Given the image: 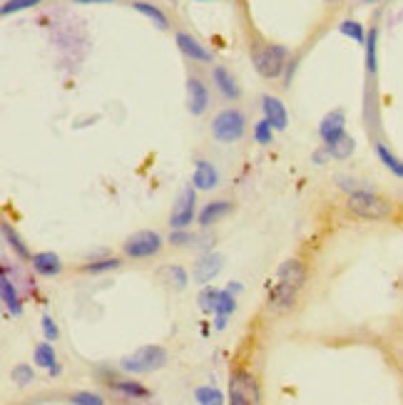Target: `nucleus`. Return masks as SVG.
Instances as JSON below:
<instances>
[{
  "label": "nucleus",
  "instance_id": "a19ab883",
  "mask_svg": "<svg viewBox=\"0 0 403 405\" xmlns=\"http://www.w3.org/2000/svg\"><path fill=\"white\" fill-rule=\"evenodd\" d=\"M363 3H376V0H363Z\"/></svg>",
  "mask_w": 403,
  "mask_h": 405
},
{
  "label": "nucleus",
  "instance_id": "37998d69",
  "mask_svg": "<svg viewBox=\"0 0 403 405\" xmlns=\"http://www.w3.org/2000/svg\"><path fill=\"white\" fill-rule=\"evenodd\" d=\"M197 3H207V0H197Z\"/></svg>",
  "mask_w": 403,
  "mask_h": 405
},
{
  "label": "nucleus",
  "instance_id": "0eeeda50",
  "mask_svg": "<svg viewBox=\"0 0 403 405\" xmlns=\"http://www.w3.org/2000/svg\"><path fill=\"white\" fill-rule=\"evenodd\" d=\"M197 217H199L197 214V189H194L192 184H187V187L179 192L177 202H174V207H172V214H169V227L187 229Z\"/></svg>",
  "mask_w": 403,
  "mask_h": 405
},
{
  "label": "nucleus",
  "instance_id": "ea45409f",
  "mask_svg": "<svg viewBox=\"0 0 403 405\" xmlns=\"http://www.w3.org/2000/svg\"><path fill=\"white\" fill-rule=\"evenodd\" d=\"M215 326H217V329H225V326H227V316H217V321H215Z\"/></svg>",
  "mask_w": 403,
  "mask_h": 405
},
{
  "label": "nucleus",
  "instance_id": "2eb2a0df",
  "mask_svg": "<svg viewBox=\"0 0 403 405\" xmlns=\"http://www.w3.org/2000/svg\"><path fill=\"white\" fill-rule=\"evenodd\" d=\"M217 184H220V172H217V167L212 162H207V159H199L197 167H194L192 187L197 189V192H210Z\"/></svg>",
  "mask_w": 403,
  "mask_h": 405
},
{
  "label": "nucleus",
  "instance_id": "4be33fe9",
  "mask_svg": "<svg viewBox=\"0 0 403 405\" xmlns=\"http://www.w3.org/2000/svg\"><path fill=\"white\" fill-rule=\"evenodd\" d=\"M373 149H376V157L381 159V164L388 169L391 174H396L398 179H403V159L396 157V154L391 152V147L383 142H376L373 144Z\"/></svg>",
  "mask_w": 403,
  "mask_h": 405
},
{
  "label": "nucleus",
  "instance_id": "4468645a",
  "mask_svg": "<svg viewBox=\"0 0 403 405\" xmlns=\"http://www.w3.org/2000/svg\"><path fill=\"white\" fill-rule=\"evenodd\" d=\"M30 266L38 276L52 279V276H57L62 271V258L57 256L55 251H40V253H33Z\"/></svg>",
  "mask_w": 403,
  "mask_h": 405
},
{
  "label": "nucleus",
  "instance_id": "412c9836",
  "mask_svg": "<svg viewBox=\"0 0 403 405\" xmlns=\"http://www.w3.org/2000/svg\"><path fill=\"white\" fill-rule=\"evenodd\" d=\"M108 385L113 390H118L123 398L132 400V403H135V400H147L149 395H152L142 383H137V380H110Z\"/></svg>",
  "mask_w": 403,
  "mask_h": 405
},
{
  "label": "nucleus",
  "instance_id": "20e7f679",
  "mask_svg": "<svg viewBox=\"0 0 403 405\" xmlns=\"http://www.w3.org/2000/svg\"><path fill=\"white\" fill-rule=\"evenodd\" d=\"M254 60V67L264 80H276L286 72V65H289V50L284 45H264L259 50H254L251 55Z\"/></svg>",
  "mask_w": 403,
  "mask_h": 405
},
{
  "label": "nucleus",
  "instance_id": "c85d7f7f",
  "mask_svg": "<svg viewBox=\"0 0 403 405\" xmlns=\"http://www.w3.org/2000/svg\"><path fill=\"white\" fill-rule=\"evenodd\" d=\"M220 296H222V289H215V286H205V289L199 291V296H197L199 309L205 311V314H215Z\"/></svg>",
  "mask_w": 403,
  "mask_h": 405
},
{
  "label": "nucleus",
  "instance_id": "aec40b11",
  "mask_svg": "<svg viewBox=\"0 0 403 405\" xmlns=\"http://www.w3.org/2000/svg\"><path fill=\"white\" fill-rule=\"evenodd\" d=\"M0 232H3V239H6L8 249H11V251L16 253V256L21 258V261H28V263H30L33 253H30V249L25 246V241H23V239H21V234H18L16 229H13L8 222L0 224Z\"/></svg>",
  "mask_w": 403,
  "mask_h": 405
},
{
  "label": "nucleus",
  "instance_id": "f03ea898",
  "mask_svg": "<svg viewBox=\"0 0 403 405\" xmlns=\"http://www.w3.org/2000/svg\"><path fill=\"white\" fill-rule=\"evenodd\" d=\"M169 355L162 346H142L137 348L135 353L125 355L120 360V368L125 373H132V375H144V373H154V370H162L167 365Z\"/></svg>",
  "mask_w": 403,
  "mask_h": 405
},
{
  "label": "nucleus",
  "instance_id": "dca6fc26",
  "mask_svg": "<svg viewBox=\"0 0 403 405\" xmlns=\"http://www.w3.org/2000/svg\"><path fill=\"white\" fill-rule=\"evenodd\" d=\"M212 82H215V87L227 97V100H239L242 97V87L237 85V77L232 75L225 65L212 67Z\"/></svg>",
  "mask_w": 403,
  "mask_h": 405
},
{
  "label": "nucleus",
  "instance_id": "2f4dec72",
  "mask_svg": "<svg viewBox=\"0 0 403 405\" xmlns=\"http://www.w3.org/2000/svg\"><path fill=\"white\" fill-rule=\"evenodd\" d=\"M11 378H13V383H18L21 388H25V385H30L33 380H35V373H33V368L28 363H18L16 368L11 370Z\"/></svg>",
  "mask_w": 403,
  "mask_h": 405
},
{
  "label": "nucleus",
  "instance_id": "9d476101",
  "mask_svg": "<svg viewBox=\"0 0 403 405\" xmlns=\"http://www.w3.org/2000/svg\"><path fill=\"white\" fill-rule=\"evenodd\" d=\"M346 135V115L344 110H331L324 115L322 125H319V137L324 139V144H334Z\"/></svg>",
  "mask_w": 403,
  "mask_h": 405
},
{
  "label": "nucleus",
  "instance_id": "cd10ccee",
  "mask_svg": "<svg viewBox=\"0 0 403 405\" xmlns=\"http://www.w3.org/2000/svg\"><path fill=\"white\" fill-rule=\"evenodd\" d=\"M353 149H356V142H353L348 135H344L339 142H334V144H327V152H329V157H334V159H348L353 154Z\"/></svg>",
  "mask_w": 403,
  "mask_h": 405
},
{
  "label": "nucleus",
  "instance_id": "7c9ffc66",
  "mask_svg": "<svg viewBox=\"0 0 403 405\" xmlns=\"http://www.w3.org/2000/svg\"><path fill=\"white\" fill-rule=\"evenodd\" d=\"M42 0H6L3 6H0V16H13V13H21V11H28V8H35L40 6Z\"/></svg>",
  "mask_w": 403,
  "mask_h": 405
},
{
  "label": "nucleus",
  "instance_id": "79ce46f5",
  "mask_svg": "<svg viewBox=\"0 0 403 405\" xmlns=\"http://www.w3.org/2000/svg\"><path fill=\"white\" fill-rule=\"evenodd\" d=\"M327 3H339V0H327Z\"/></svg>",
  "mask_w": 403,
  "mask_h": 405
},
{
  "label": "nucleus",
  "instance_id": "f8f14e48",
  "mask_svg": "<svg viewBox=\"0 0 403 405\" xmlns=\"http://www.w3.org/2000/svg\"><path fill=\"white\" fill-rule=\"evenodd\" d=\"M174 40H177V47L182 50V55H187L189 60H194V62H212L215 60V55H212V52L207 50L197 38L189 35V33H177Z\"/></svg>",
  "mask_w": 403,
  "mask_h": 405
},
{
  "label": "nucleus",
  "instance_id": "393cba45",
  "mask_svg": "<svg viewBox=\"0 0 403 405\" xmlns=\"http://www.w3.org/2000/svg\"><path fill=\"white\" fill-rule=\"evenodd\" d=\"M33 358H35V363L40 365V368H45V370L60 368V365H57V353H55V348H52L50 341H45V343H38L35 350H33Z\"/></svg>",
  "mask_w": 403,
  "mask_h": 405
},
{
  "label": "nucleus",
  "instance_id": "423d86ee",
  "mask_svg": "<svg viewBox=\"0 0 403 405\" xmlns=\"http://www.w3.org/2000/svg\"><path fill=\"white\" fill-rule=\"evenodd\" d=\"M229 405H261V393L256 378L249 370L239 368L229 378Z\"/></svg>",
  "mask_w": 403,
  "mask_h": 405
},
{
  "label": "nucleus",
  "instance_id": "ddd939ff",
  "mask_svg": "<svg viewBox=\"0 0 403 405\" xmlns=\"http://www.w3.org/2000/svg\"><path fill=\"white\" fill-rule=\"evenodd\" d=\"M261 110H264V120H269L276 132L286 130V125H289V115H286V107L279 97L264 95L261 97Z\"/></svg>",
  "mask_w": 403,
  "mask_h": 405
},
{
  "label": "nucleus",
  "instance_id": "39448f33",
  "mask_svg": "<svg viewBox=\"0 0 403 405\" xmlns=\"http://www.w3.org/2000/svg\"><path fill=\"white\" fill-rule=\"evenodd\" d=\"M164 239L159 232L152 229H142V232H135L132 236L125 239L123 244V253L127 258H152L162 251Z\"/></svg>",
  "mask_w": 403,
  "mask_h": 405
},
{
  "label": "nucleus",
  "instance_id": "f3484780",
  "mask_svg": "<svg viewBox=\"0 0 403 405\" xmlns=\"http://www.w3.org/2000/svg\"><path fill=\"white\" fill-rule=\"evenodd\" d=\"M276 279L294 286V289H301V286L307 284V266L299 258H286L279 266V271H276Z\"/></svg>",
  "mask_w": 403,
  "mask_h": 405
},
{
  "label": "nucleus",
  "instance_id": "72a5a7b5",
  "mask_svg": "<svg viewBox=\"0 0 403 405\" xmlns=\"http://www.w3.org/2000/svg\"><path fill=\"white\" fill-rule=\"evenodd\" d=\"M271 137H274V127H271L269 120H259L254 125V139L259 144H271Z\"/></svg>",
  "mask_w": 403,
  "mask_h": 405
},
{
  "label": "nucleus",
  "instance_id": "e433bc0d",
  "mask_svg": "<svg viewBox=\"0 0 403 405\" xmlns=\"http://www.w3.org/2000/svg\"><path fill=\"white\" fill-rule=\"evenodd\" d=\"M70 403L72 405H105V398L97 393H87V390H80V393H72L70 395Z\"/></svg>",
  "mask_w": 403,
  "mask_h": 405
},
{
  "label": "nucleus",
  "instance_id": "6ab92c4d",
  "mask_svg": "<svg viewBox=\"0 0 403 405\" xmlns=\"http://www.w3.org/2000/svg\"><path fill=\"white\" fill-rule=\"evenodd\" d=\"M0 299H3V306L11 316H21L23 314V304H21V296H18L16 289V281L11 279V274H3L0 279Z\"/></svg>",
  "mask_w": 403,
  "mask_h": 405
},
{
  "label": "nucleus",
  "instance_id": "a211bd4d",
  "mask_svg": "<svg viewBox=\"0 0 403 405\" xmlns=\"http://www.w3.org/2000/svg\"><path fill=\"white\" fill-rule=\"evenodd\" d=\"M232 209H234V204L229 202V199H215V202L205 204L202 207V212H199V227H212V224L222 222L225 217H229Z\"/></svg>",
  "mask_w": 403,
  "mask_h": 405
},
{
  "label": "nucleus",
  "instance_id": "473e14b6",
  "mask_svg": "<svg viewBox=\"0 0 403 405\" xmlns=\"http://www.w3.org/2000/svg\"><path fill=\"white\" fill-rule=\"evenodd\" d=\"M234 309H237V299H234V294H229V291H222V296H220V301H217V309H215V314L217 316H227L229 319L232 314H234Z\"/></svg>",
  "mask_w": 403,
  "mask_h": 405
},
{
  "label": "nucleus",
  "instance_id": "7ed1b4c3",
  "mask_svg": "<svg viewBox=\"0 0 403 405\" xmlns=\"http://www.w3.org/2000/svg\"><path fill=\"white\" fill-rule=\"evenodd\" d=\"M246 132V117L242 110L237 107H227L222 110L220 115L212 120V135H215L217 142H225V144H232V142H239L244 137Z\"/></svg>",
  "mask_w": 403,
  "mask_h": 405
},
{
  "label": "nucleus",
  "instance_id": "9b49d317",
  "mask_svg": "<svg viewBox=\"0 0 403 405\" xmlns=\"http://www.w3.org/2000/svg\"><path fill=\"white\" fill-rule=\"evenodd\" d=\"M210 107V90L199 77H189L187 80V110L189 115L202 117Z\"/></svg>",
  "mask_w": 403,
  "mask_h": 405
},
{
  "label": "nucleus",
  "instance_id": "a878e982",
  "mask_svg": "<svg viewBox=\"0 0 403 405\" xmlns=\"http://www.w3.org/2000/svg\"><path fill=\"white\" fill-rule=\"evenodd\" d=\"M120 258L118 256H105V258H92V261L82 263V271L85 274H108V271H115V268H120Z\"/></svg>",
  "mask_w": 403,
  "mask_h": 405
},
{
  "label": "nucleus",
  "instance_id": "f704fd0d",
  "mask_svg": "<svg viewBox=\"0 0 403 405\" xmlns=\"http://www.w3.org/2000/svg\"><path fill=\"white\" fill-rule=\"evenodd\" d=\"M197 236L194 234H189L187 229H172V234H169V244L172 246H197Z\"/></svg>",
  "mask_w": 403,
  "mask_h": 405
},
{
  "label": "nucleus",
  "instance_id": "f257e3e1",
  "mask_svg": "<svg viewBox=\"0 0 403 405\" xmlns=\"http://www.w3.org/2000/svg\"><path fill=\"white\" fill-rule=\"evenodd\" d=\"M346 209L358 219H368V222H381L393 214V204L388 199L378 197L376 192L366 189V192H353L346 199Z\"/></svg>",
  "mask_w": 403,
  "mask_h": 405
},
{
  "label": "nucleus",
  "instance_id": "6e6552de",
  "mask_svg": "<svg viewBox=\"0 0 403 405\" xmlns=\"http://www.w3.org/2000/svg\"><path fill=\"white\" fill-rule=\"evenodd\" d=\"M296 294H299V289H294V286L279 281V284L271 286L269 294H266V311H269V314H274V316L286 314V311L294 309Z\"/></svg>",
  "mask_w": 403,
  "mask_h": 405
},
{
  "label": "nucleus",
  "instance_id": "c756f323",
  "mask_svg": "<svg viewBox=\"0 0 403 405\" xmlns=\"http://www.w3.org/2000/svg\"><path fill=\"white\" fill-rule=\"evenodd\" d=\"M339 30H341L346 38H351V40H356L358 45H366V30H363L361 23H356V21H344L341 25H339Z\"/></svg>",
  "mask_w": 403,
  "mask_h": 405
},
{
  "label": "nucleus",
  "instance_id": "b1692460",
  "mask_svg": "<svg viewBox=\"0 0 403 405\" xmlns=\"http://www.w3.org/2000/svg\"><path fill=\"white\" fill-rule=\"evenodd\" d=\"M132 8L140 13V16L149 18V21H152L154 25L159 28V30H167V28H169L167 16H164V13L159 11L157 6H152V3H147V0H135V3H132Z\"/></svg>",
  "mask_w": 403,
  "mask_h": 405
},
{
  "label": "nucleus",
  "instance_id": "c9c22d12",
  "mask_svg": "<svg viewBox=\"0 0 403 405\" xmlns=\"http://www.w3.org/2000/svg\"><path fill=\"white\" fill-rule=\"evenodd\" d=\"M376 30H371V33H368V35H366V70L368 72H371V75H373V72H376Z\"/></svg>",
  "mask_w": 403,
  "mask_h": 405
},
{
  "label": "nucleus",
  "instance_id": "bb28decb",
  "mask_svg": "<svg viewBox=\"0 0 403 405\" xmlns=\"http://www.w3.org/2000/svg\"><path fill=\"white\" fill-rule=\"evenodd\" d=\"M194 400L199 405H225V393L215 385H202L194 390Z\"/></svg>",
  "mask_w": 403,
  "mask_h": 405
},
{
  "label": "nucleus",
  "instance_id": "5701e85b",
  "mask_svg": "<svg viewBox=\"0 0 403 405\" xmlns=\"http://www.w3.org/2000/svg\"><path fill=\"white\" fill-rule=\"evenodd\" d=\"M159 279H162L167 286H172L174 291H184V289H187V284H189L187 271H184L182 266H174V263L159 268Z\"/></svg>",
  "mask_w": 403,
  "mask_h": 405
},
{
  "label": "nucleus",
  "instance_id": "58836bf2",
  "mask_svg": "<svg viewBox=\"0 0 403 405\" xmlns=\"http://www.w3.org/2000/svg\"><path fill=\"white\" fill-rule=\"evenodd\" d=\"M77 6H92V3H115V0H72Z\"/></svg>",
  "mask_w": 403,
  "mask_h": 405
},
{
  "label": "nucleus",
  "instance_id": "4c0bfd02",
  "mask_svg": "<svg viewBox=\"0 0 403 405\" xmlns=\"http://www.w3.org/2000/svg\"><path fill=\"white\" fill-rule=\"evenodd\" d=\"M40 326H42V336H45V341H57V336H60V331H57V324L50 319V316H42V321H40Z\"/></svg>",
  "mask_w": 403,
  "mask_h": 405
},
{
  "label": "nucleus",
  "instance_id": "1a4fd4ad",
  "mask_svg": "<svg viewBox=\"0 0 403 405\" xmlns=\"http://www.w3.org/2000/svg\"><path fill=\"white\" fill-rule=\"evenodd\" d=\"M222 266H225V258H222V253H215V251H207L205 256H199L197 263H194V271H192V279L197 281V284H210V281H215L217 276H220Z\"/></svg>",
  "mask_w": 403,
  "mask_h": 405
}]
</instances>
